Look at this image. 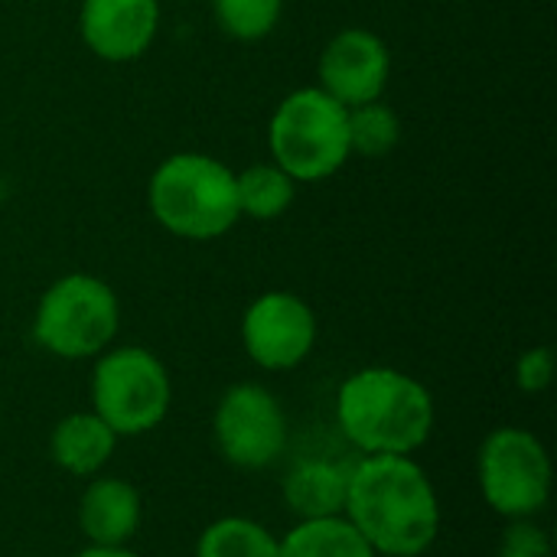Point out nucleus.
<instances>
[{
  "label": "nucleus",
  "instance_id": "f257e3e1",
  "mask_svg": "<svg viewBox=\"0 0 557 557\" xmlns=\"http://www.w3.org/2000/svg\"><path fill=\"white\" fill-rule=\"evenodd\" d=\"M343 519L375 557H421L441 535V499L411 457H362L349 467Z\"/></svg>",
  "mask_w": 557,
  "mask_h": 557
},
{
  "label": "nucleus",
  "instance_id": "f03ea898",
  "mask_svg": "<svg viewBox=\"0 0 557 557\" xmlns=\"http://www.w3.org/2000/svg\"><path fill=\"white\" fill-rule=\"evenodd\" d=\"M336 424L362 457H411L434 431V395L401 369L369 366L339 385Z\"/></svg>",
  "mask_w": 557,
  "mask_h": 557
},
{
  "label": "nucleus",
  "instance_id": "7ed1b4c3",
  "mask_svg": "<svg viewBox=\"0 0 557 557\" xmlns=\"http://www.w3.org/2000/svg\"><path fill=\"white\" fill-rule=\"evenodd\" d=\"M147 206L157 225L183 242H215L242 219L235 170L199 150L170 153L150 173Z\"/></svg>",
  "mask_w": 557,
  "mask_h": 557
},
{
  "label": "nucleus",
  "instance_id": "20e7f679",
  "mask_svg": "<svg viewBox=\"0 0 557 557\" xmlns=\"http://www.w3.org/2000/svg\"><path fill=\"white\" fill-rule=\"evenodd\" d=\"M271 160L297 183H323L336 176L349 150V108L330 98L320 85L284 95L268 121Z\"/></svg>",
  "mask_w": 557,
  "mask_h": 557
},
{
  "label": "nucleus",
  "instance_id": "39448f33",
  "mask_svg": "<svg viewBox=\"0 0 557 557\" xmlns=\"http://www.w3.org/2000/svg\"><path fill=\"white\" fill-rule=\"evenodd\" d=\"M121 330V300L95 274H65L52 281L33 313V339L55 359H98Z\"/></svg>",
  "mask_w": 557,
  "mask_h": 557
},
{
  "label": "nucleus",
  "instance_id": "423d86ee",
  "mask_svg": "<svg viewBox=\"0 0 557 557\" xmlns=\"http://www.w3.org/2000/svg\"><path fill=\"white\" fill-rule=\"evenodd\" d=\"M173 401V382L160 356L144 346H111L95 359L91 411L117 434L140 437L153 431Z\"/></svg>",
  "mask_w": 557,
  "mask_h": 557
},
{
  "label": "nucleus",
  "instance_id": "0eeeda50",
  "mask_svg": "<svg viewBox=\"0 0 557 557\" xmlns=\"http://www.w3.org/2000/svg\"><path fill=\"white\" fill-rule=\"evenodd\" d=\"M480 493L503 519H535L552 499V457L525 428H496L480 444L476 457Z\"/></svg>",
  "mask_w": 557,
  "mask_h": 557
},
{
  "label": "nucleus",
  "instance_id": "6e6552de",
  "mask_svg": "<svg viewBox=\"0 0 557 557\" xmlns=\"http://www.w3.org/2000/svg\"><path fill=\"white\" fill-rule=\"evenodd\" d=\"M212 437L225 463L238 470H268L287 450V414L264 385H232L212 414Z\"/></svg>",
  "mask_w": 557,
  "mask_h": 557
},
{
  "label": "nucleus",
  "instance_id": "1a4fd4ad",
  "mask_svg": "<svg viewBox=\"0 0 557 557\" xmlns=\"http://www.w3.org/2000/svg\"><path fill=\"white\" fill-rule=\"evenodd\" d=\"M317 313L290 290H268L255 297L242 317V346L264 372L297 369L317 346Z\"/></svg>",
  "mask_w": 557,
  "mask_h": 557
},
{
  "label": "nucleus",
  "instance_id": "9d476101",
  "mask_svg": "<svg viewBox=\"0 0 557 557\" xmlns=\"http://www.w3.org/2000/svg\"><path fill=\"white\" fill-rule=\"evenodd\" d=\"M317 85L346 108L375 101L392 78V52L385 39L366 26H346L320 52Z\"/></svg>",
  "mask_w": 557,
  "mask_h": 557
},
{
  "label": "nucleus",
  "instance_id": "9b49d317",
  "mask_svg": "<svg viewBox=\"0 0 557 557\" xmlns=\"http://www.w3.org/2000/svg\"><path fill=\"white\" fill-rule=\"evenodd\" d=\"M160 0H82L78 36L85 49L111 65L137 62L160 33Z\"/></svg>",
  "mask_w": 557,
  "mask_h": 557
},
{
  "label": "nucleus",
  "instance_id": "f8f14e48",
  "mask_svg": "<svg viewBox=\"0 0 557 557\" xmlns=\"http://www.w3.org/2000/svg\"><path fill=\"white\" fill-rule=\"evenodd\" d=\"M140 493L121 476H98L78 499V529L88 545H127L140 529Z\"/></svg>",
  "mask_w": 557,
  "mask_h": 557
},
{
  "label": "nucleus",
  "instance_id": "ddd939ff",
  "mask_svg": "<svg viewBox=\"0 0 557 557\" xmlns=\"http://www.w3.org/2000/svg\"><path fill=\"white\" fill-rule=\"evenodd\" d=\"M349 467L326 457H307L290 467L284 476V503L287 509L304 519H333L346 509V490H349Z\"/></svg>",
  "mask_w": 557,
  "mask_h": 557
},
{
  "label": "nucleus",
  "instance_id": "4468645a",
  "mask_svg": "<svg viewBox=\"0 0 557 557\" xmlns=\"http://www.w3.org/2000/svg\"><path fill=\"white\" fill-rule=\"evenodd\" d=\"M114 447L117 434L95 411L65 414L49 437L52 463L72 476H95L114 457Z\"/></svg>",
  "mask_w": 557,
  "mask_h": 557
},
{
  "label": "nucleus",
  "instance_id": "2eb2a0df",
  "mask_svg": "<svg viewBox=\"0 0 557 557\" xmlns=\"http://www.w3.org/2000/svg\"><path fill=\"white\" fill-rule=\"evenodd\" d=\"M297 180L281 170L274 160L251 163L242 173H235V193H238V212L242 219L255 222H274L290 212L297 199Z\"/></svg>",
  "mask_w": 557,
  "mask_h": 557
},
{
  "label": "nucleus",
  "instance_id": "dca6fc26",
  "mask_svg": "<svg viewBox=\"0 0 557 557\" xmlns=\"http://www.w3.org/2000/svg\"><path fill=\"white\" fill-rule=\"evenodd\" d=\"M277 557H375V552L343 516H333L297 522L277 539Z\"/></svg>",
  "mask_w": 557,
  "mask_h": 557
},
{
  "label": "nucleus",
  "instance_id": "f3484780",
  "mask_svg": "<svg viewBox=\"0 0 557 557\" xmlns=\"http://www.w3.org/2000/svg\"><path fill=\"white\" fill-rule=\"evenodd\" d=\"M196 557H277V539L255 519L225 516L202 529Z\"/></svg>",
  "mask_w": 557,
  "mask_h": 557
},
{
  "label": "nucleus",
  "instance_id": "a211bd4d",
  "mask_svg": "<svg viewBox=\"0 0 557 557\" xmlns=\"http://www.w3.org/2000/svg\"><path fill=\"white\" fill-rule=\"evenodd\" d=\"M401 144V117L382 98L349 108V150L352 157L382 160Z\"/></svg>",
  "mask_w": 557,
  "mask_h": 557
},
{
  "label": "nucleus",
  "instance_id": "6ab92c4d",
  "mask_svg": "<svg viewBox=\"0 0 557 557\" xmlns=\"http://www.w3.org/2000/svg\"><path fill=\"white\" fill-rule=\"evenodd\" d=\"M284 0H212V16L219 29L238 42H258L271 36L281 23Z\"/></svg>",
  "mask_w": 557,
  "mask_h": 557
},
{
  "label": "nucleus",
  "instance_id": "aec40b11",
  "mask_svg": "<svg viewBox=\"0 0 557 557\" xmlns=\"http://www.w3.org/2000/svg\"><path fill=\"white\" fill-rule=\"evenodd\" d=\"M496 557H555V545L535 519H512L499 539Z\"/></svg>",
  "mask_w": 557,
  "mask_h": 557
},
{
  "label": "nucleus",
  "instance_id": "412c9836",
  "mask_svg": "<svg viewBox=\"0 0 557 557\" xmlns=\"http://www.w3.org/2000/svg\"><path fill=\"white\" fill-rule=\"evenodd\" d=\"M555 379V352L552 346H532L516 362V385L525 395H542Z\"/></svg>",
  "mask_w": 557,
  "mask_h": 557
},
{
  "label": "nucleus",
  "instance_id": "4be33fe9",
  "mask_svg": "<svg viewBox=\"0 0 557 557\" xmlns=\"http://www.w3.org/2000/svg\"><path fill=\"white\" fill-rule=\"evenodd\" d=\"M75 557H140V555L127 552V545H117V548H108V545H88L85 552H78Z\"/></svg>",
  "mask_w": 557,
  "mask_h": 557
}]
</instances>
